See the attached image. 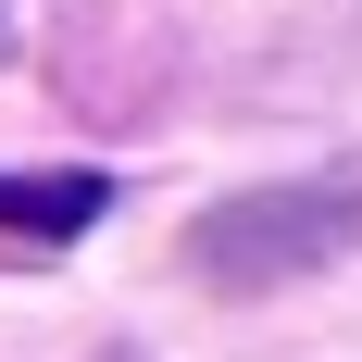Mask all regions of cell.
<instances>
[{"label":"cell","instance_id":"6da1fadb","mask_svg":"<svg viewBox=\"0 0 362 362\" xmlns=\"http://www.w3.org/2000/svg\"><path fill=\"white\" fill-rule=\"evenodd\" d=\"M337 238H350V200L288 187V200H238L225 225H200V238H187V262H200V275H225V288H262V275H288V262L337 250Z\"/></svg>","mask_w":362,"mask_h":362},{"label":"cell","instance_id":"7a4b0ae2","mask_svg":"<svg viewBox=\"0 0 362 362\" xmlns=\"http://www.w3.org/2000/svg\"><path fill=\"white\" fill-rule=\"evenodd\" d=\"M112 213V175H0V238H88Z\"/></svg>","mask_w":362,"mask_h":362},{"label":"cell","instance_id":"3957f363","mask_svg":"<svg viewBox=\"0 0 362 362\" xmlns=\"http://www.w3.org/2000/svg\"><path fill=\"white\" fill-rule=\"evenodd\" d=\"M0 37H13V0H0Z\"/></svg>","mask_w":362,"mask_h":362}]
</instances>
